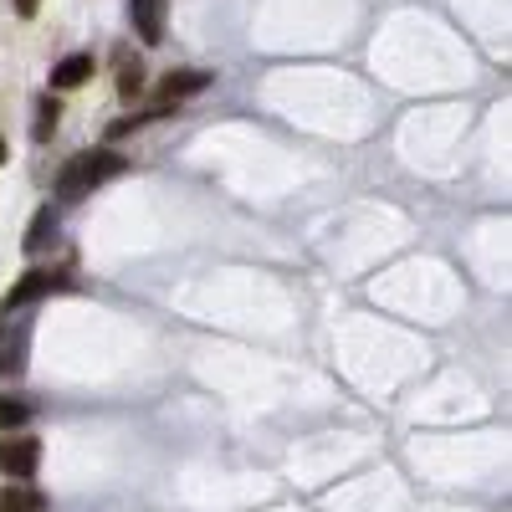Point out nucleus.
Here are the masks:
<instances>
[{
	"mask_svg": "<svg viewBox=\"0 0 512 512\" xmlns=\"http://www.w3.org/2000/svg\"><path fill=\"white\" fill-rule=\"evenodd\" d=\"M128 21H134L144 47L164 41V21H169V0H128Z\"/></svg>",
	"mask_w": 512,
	"mask_h": 512,
	"instance_id": "nucleus-5",
	"label": "nucleus"
},
{
	"mask_svg": "<svg viewBox=\"0 0 512 512\" xmlns=\"http://www.w3.org/2000/svg\"><path fill=\"white\" fill-rule=\"evenodd\" d=\"M113 62H118V98H134V93H144V62L128 52V47H118L113 52Z\"/></svg>",
	"mask_w": 512,
	"mask_h": 512,
	"instance_id": "nucleus-7",
	"label": "nucleus"
},
{
	"mask_svg": "<svg viewBox=\"0 0 512 512\" xmlns=\"http://www.w3.org/2000/svg\"><path fill=\"white\" fill-rule=\"evenodd\" d=\"M0 159H6V139H0Z\"/></svg>",
	"mask_w": 512,
	"mask_h": 512,
	"instance_id": "nucleus-14",
	"label": "nucleus"
},
{
	"mask_svg": "<svg viewBox=\"0 0 512 512\" xmlns=\"http://www.w3.org/2000/svg\"><path fill=\"white\" fill-rule=\"evenodd\" d=\"M0 512H47V497L26 482H11V487H0Z\"/></svg>",
	"mask_w": 512,
	"mask_h": 512,
	"instance_id": "nucleus-8",
	"label": "nucleus"
},
{
	"mask_svg": "<svg viewBox=\"0 0 512 512\" xmlns=\"http://www.w3.org/2000/svg\"><path fill=\"white\" fill-rule=\"evenodd\" d=\"M57 287H67V277L62 272H26L11 292H6V303H0V318H11L16 308H26V303H41L47 292H57Z\"/></svg>",
	"mask_w": 512,
	"mask_h": 512,
	"instance_id": "nucleus-3",
	"label": "nucleus"
},
{
	"mask_svg": "<svg viewBox=\"0 0 512 512\" xmlns=\"http://www.w3.org/2000/svg\"><path fill=\"white\" fill-rule=\"evenodd\" d=\"M210 88V72H169L164 82H159V93H154V113L164 118L169 108H175V103H185V98H195V93H205Z\"/></svg>",
	"mask_w": 512,
	"mask_h": 512,
	"instance_id": "nucleus-4",
	"label": "nucleus"
},
{
	"mask_svg": "<svg viewBox=\"0 0 512 512\" xmlns=\"http://www.w3.org/2000/svg\"><path fill=\"white\" fill-rule=\"evenodd\" d=\"M26 369V328H16V338H11V328L0 323V374H21Z\"/></svg>",
	"mask_w": 512,
	"mask_h": 512,
	"instance_id": "nucleus-9",
	"label": "nucleus"
},
{
	"mask_svg": "<svg viewBox=\"0 0 512 512\" xmlns=\"http://www.w3.org/2000/svg\"><path fill=\"white\" fill-rule=\"evenodd\" d=\"M88 77H93V57L77 52V57H62V62L52 67V88H57V93H72V88H82Z\"/></svg>",
	"mask_w": 512,
	"mask_h": 512,
	"instance_id": "nucleus-6",
	"label": "nucleus"
},
{
	"mask_svg": "<svg viewBox=\"0 0 512 512\" xmlns=\"http://www.w3.org/2000/svg\"><path fill=\"white\" fill-rule=\"evenodd\" d=\"M123 175V154L113 149H93V154H77L62 175H57V195L62 200H82V195H93L98 185L118 180Z\"/></svg>",
	"mask_w": 512,
	"mask_h": 512,
	"instance_id": "nucleus-1",
	"label": "nucleus"
},
{
	"mask_svg": "<svg viewBox=\"0 0 512 512\" xmlns=\"http://www.w3.org/2000/svg\"><path fill=\"white\" fill-rule=\"evenodd\" d=\"M52 236H57V216H52V205H41V210H36V221H31V236H26V251L36 256Z\"/></svg>",
	"mask_w": 512,
	"mask_h": 512,
	"instance_id": "nucleus-10",
	"label": "nucleus"
},
{
	"mask_svg": "<svg viewBox=\"0 0 512 512\" xmlns=\"http://www.w3.org/2000/svg\"><path fill=\"white\" fill-rule=\"evenodd\" d=\"M57 113H62V108H57V98H52V93H47V98H36V128H31V139H36V144H47V139H52Z\"/></svg>",
	"mask_w": 512,
	"mask_h": 512,
	"instance_id": "nucleus-11",
	"label": "nucleus"
},
{
	"mask_svg": "<svg viewBox=\"0 0 512 512\" xmlns=\"http://www.w3.org/2000/svg\"><path fill=\"white\" fill-rule=\"evenodd\" d=\"M31 420V405L26 400H11V395H0V431H16V425Z\"/></svg>",
	"mask_w": 512,
	"mask_h": 512,
	"instance_id": "nucleus-12",
	"label": "nucleus"
},
{
	"mask_svg": "<svg viewBox=\"0 0 512 512\" xmlns=\"http://www.w3.org/2000/svg\"><path fill=\"white\" fill-rule=\"evenodd\" d=\"M41 466V441L36 436H11L0 441V472H6L11 482H31Z\"/></svg>",
	"mask_w": 512,
	"mask_h": 512,
	"instance_id": "nucleus-2",
	"label": "nucleus"
},
{
	"mask_svg": "<svg viewBox=\"0 0 512 512\" xmlns=\"http://www.w3.org/2000/svg\"><path fill=\"white\" fill-rule=\"evenodd\" d=\"M36 6L41 0H16V16H36Z\"/></svg>",
	"mask_w": 512,
	"mask_h": 512,
	"instance_id": "nucleus-13",
	"label": "nucleus"
}]
</instances>
